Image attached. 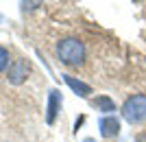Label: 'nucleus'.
Wrapping results in <instances>:
<instances>
[{
    "label": "nucleus",
    "mask_w": 146,
    "mask_h": 142,
    "mask_svg": "<svg viewBox=\"0 0 146 142\" xmlns=\"http://www.w3.org/2000/svg\"><path fill=\"white\" fill-rule=\"evenodd\" d=\"M90 105L94 107L96 111L107 114V116H113V111H116V103H113V99L107 96V94H100V96H96V99H92Z\"/></svg>",
    "instance_id": "obj_7"
},
{
    "label": "nucleus",
    "mask_w": 146,
    "mask_h": 142,
    "mask_svg": "<svg viewBox=\"0 0 146 142\" xmlns=\"http://www.w3.org/2000/svg\"><path fill=\"white\" fill-rule=\"evenodd\" d=\"M83 142H96V140H92V138H87V140H83Z\"/></svg>",
    "instance_id": "obj_9"
},
{
    "label": "nucleus",
    "mask_w": 146,
    "mask_h": 142,
    "mask_svg": "<svg viewBox=\"0 0 146 142\" xmlns=\"http://www.w3.org/2000/svg\"><path fill=\"white\" fill-rule=\"evenodd\" d=\"M29 74H31V61L24 59V57H20V59L9 63V68H7V81L11 85H22L29 79Z\"/></svg>",
    "instance_id": "obj_3"
},
{
    "label": "nucleus",
    "mask_w": 146,
    "mask_h": 142,
    "mask_svg": "<svg viewBox=\"0 0 146 142\" xmlns=\"http://www.w3.org/2000/svg\"><path fill=\"white\" fill-rule=\"evenodd\" d=\"M98 131H100V136L111 140V138H116L120 133V118L116 116H103L98 120Z\"/></svg>",
    "instance_id": "obj_4"
},
{
    "label": "nucleus",
    "mask_w": 146,
    "mask_h": 142,
    "mask_svg": "<svg viewBox=\"0 0 146 142\" xmlns=\"http://www.w3.org/2000/svg\"><path fill=\"white\" fill-rule=\"evenodd\" d=\"M57 57L63 66L79 68L87 59V48L83 44V39H79V37H63L57 44Z\"/></svg>",
    "instance_id": "obj_1"
},
{
    "label": "nucleus",
    "mask_w": 146,
    "mask_h": 142,
    "mask_svg": "<svg viewBox=\"0 0 146 142\" xmlns=\"http://www.w3.org/2000/svg\"><path fill=\"white\" fill-rule=\"evenodd\" d=\"M122 118L131 125H140L146 120V94H133L129 96L120 107Z\"/></svg>",
    "instance_id": "obj_2"
},
{
    "label": "nucleus",
    "mask_w": 146,
    "mask_h": 142,
    "mask_svg": "<svg viewBox=\"0 0 146 142\" xmlns=\"http://www.w3.org/2000/svg\"><path fill=\"white\" fill-rule=\"evenodd\" d=\"M59 109H61V92L59 90H50L48 92V105H46V123L48 125H55Z\"/></svg>",
    "instance_id": "obj_5"
},
{
    "label": "nucleus",
    "mask_w": 146,
    "mask_h": 142,
    "mask_svg": "<svg viewBox=\"0 0 146 142\" xmlns=\"http://www.w3.org/2000/svg\"><path fill=\"white\" fill-rule=\"evenodd\" d=\"M63 81L68 83V87H70L74 94H79L81 99H87V96L94 92L90 83H85V81H81V79H76V77H72V74H63Z\"/></svg>",
    "instance_id": "obj_6"
},
{
    "label": "nucleus",
    "mask_w": 146,
    "mask_h": 142,
    "mask_svg": "<svg viewBox=\"0 0 146 142\" xmlns=\"http://www.w3.org/2000/svg\"><path fill=\"white\" fill-rule=\"evenodd\" d=\"M7 68H9V50L0 46V72H5Z\"/></svg>",
    "instance_id": "obj_8"
}]
</instances>
